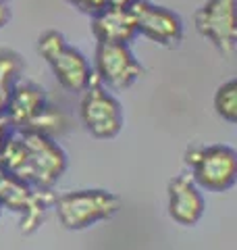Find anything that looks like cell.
<instances>
[{
	"label": "cell",
	"mask_w": 237,
	"mask_h": 250,
	"mask_svg": "<svg viewBox=\"0 0 237 250\" xmlns=\"http://www.w3.org/2000/svg\"><path fill=\"white\" fill-rule=\"evenodd\" d=\"M185 163L192 167V179L208 192H227L237 179V154L233 148L217 144L194 148L185 152Z\"/></svg>",
	"instance_id": "277c9868"
},
{
	"label": "cell",
	"mask_w": 237,
	"mask_h": 250,
	"mask_svg": "<svg viewBox=\"0 0 237 250\" xmlns=\"http://www.w3.org/2000/svg\"><path fill=\"white\" fill-rule=\"evenodd\" d=\"M94 75L113 90H127L144 75V67L131 54L129 44L98 42Z\"/></svg>",
	"instance_id": "ba28073f"
},
{
	"label": "cell",
	"mask_w": 237,
	"mask_h": 250,
	"mask_svg": "<svg viewBox=\"0 0 237 250\" xmlns=\"http://www.w3.org/2000/svg\"><path fill=\"white\" fill-rule=\"evenodd\" d=\"M215 108L227 123H237V80H229L217 90Z\"/></svg>",
	"instance_id": "5bb4252c"
},
{
	"label": "cell",
	"mask_w": 237,
	"mask_h": 250,
	"mask_svg": "<svg viewBox=\"0 0 237 250\" xmlns=\"http://www.w3.org/2000/svg\"><path fill=\"white\" fill-rule=\"evenodd\" d=\"M204 202L200 188L192 177L179 175L169 184V215L179 225H196L204 215Z\"/></svg>",
	"instance_id": "30bf717a"
},
{
	"label": "cell",
	"mask_w": 237,
	"mask_h": 250,
	"mask_svg": "<svg viewBox=\"0 0 237 250\" xmlns=\"http://www.w3.org/2000/svg\"><path fill=\"white\" fill-rule=\"evenodd\" d=\"M0 205L21 213V229L23 233H31L40 228L48 207L54 205V196L50 190L31 188L4 171L0 175Z\"/></svg>",
	"instance_id": "8992f818"
},
{
	"label": "cell",
	"mask_w": 237,
	"mask_h": 250,
	"mask_svg": "<svg viewBox=\"0 0 237 250\" xmlns=\"http://www.w3.org/2000/svg\"><path fill=\"white\" fill-rule=\"evenodd\" d=\"M67 2H71L73 6H77L81 13H88V15H98L102 13L108 6V0H67Z\"/></svg>",
	"instance_id": "9a60e30c"
},
{
	"label": "cell",
	"mask_w": 237,
	"mask_h": 250,
	"mask_svg": "<svg viewBox=\"0 0 237 250\" xmlns=\"http://www.w3.org/2000/svg\"><path fill=\"white\" fill-rule=\"evenodd\" d=\"M38 52L50 65L54 77L69 92H83L92 80V67L79 50L71 48L59 31H44L38 40Z\"/></svg>",
	"instance_id": "3957f363"
},
{
	"label": "cell",
	"mask_w": 237,
	"mask_h": 250,
	"mask_svg": "<svg viewBox=\"0 0 237 250\" xmlns=\"http://www.w3.org/2000/svg\"><path fill=\"white\" fill-rule=\"evenodd\" d=\"M81 121L92 136L100 140L115 138L123 127V111L118 100L106 90L96 75H92L88 88L83 90Z\"/></svg>",
	"instance_id": "5b68a950"
},
{
	"label": "cell",
	"mask_w": 237,
	"mask_h": 250,
	"mask_svg": "<svg viewBox=\"0 0 237 250\" xmlns=\"http://www.w3.org/2000/svg\"><path fill=\"white\" fill-rule=\"evenodd\" d=\"M9 19H11V9L0 0V27H4L9 23Z\"/></svg>",
	"instance_id": "2e32d148"
},
{
	"label": "cell",
	"mask_w": 237,
	"mask_h": 250,
	"mask_svg": "<svg viewBox=\"0 0 237 250\" xmlns=\"http://www.w3.org/2000/svg\"><path fill=\"white\" fill-rule=\"evenodd\" d=\"M44 108H46V96L42 88H38L34 83L15 82L9 94V100H6L4 115L13 127L23 131L31 127V123L38 119Z\"/></svg>",
	"instance_id": "8fae6325"
},
{
	"label": "cell",
	"mask_w": 237,
	"mask_h": 250,
	"mask_svg": "<svg viewBox=\"0 0 237 250\" xmlns=\"http://www.w3.org/2000/svg\"><path fill=\"white\" fill-rule=\"evenodd\" d=\"M138 0H108V6H115V9H129L131 4H136Z\"/></svg>",
	"instance_id": "e0dca14e"
},
{
	"label": "cell",
	"mask_w": 237,
	"mask_h": 250,
	"mask_svg": "<svg viewBox=\"0 0 237 250\" xmlns=\"http://www.w3.org/2000/svg\"><path fill=\"white\" fill-rule=\"evenodd\" d=\"M94 36L98 42H123L129 44L133 38L138 36L136 19L129 9H115V6H106L102 13L94 15L92 21Z\"/></svg>",
	"instance_id": "7c38bea8"
},
{
	"label": "cell",
	"mask_w": 237,
	"mask_h": 250,
	"mask_svg": "<svg viewBox=\"0 0 237 250\" xmlns=\"http://www.w3.org/2000/svg\"><path fill=\"white\" fill-rule=\"evenodd\" d=\"M54 208L62 228L77 231L117 215L121 198L108 190H75L54 196Z\"/></svg>",
	"instance_id": "7a4b0ae2"
},
{
	"label": "cell",
	"mask_w": 237,
	"mask_h": 250,
	"mask_svg": "<svg viewBox=\"0 0 237 250\" xmlns=\"http://www.w3.org/2000/svg\"><path fill=\"white\" fill-rule=\"evenodd\" d=\"M21 71L19 57L13 52H0V113H4L6 100L15 85V77Z\"/></svg>",
	"instance_id": "4fadbf2b"
},
{
	"label": "cell",
	"mask_w": 237,
	"mask_h": 250,
	"mask_svg": "<svg viewBox=\"0 0 237 250\" xmlns=\"http://www.w3.org/2000/svg\"><path fill=\"white\" fill-rule=\"evenodd\" d=\"M0 208H2V205H0Z\"/></svg>",
	"instance_id": "ac0fdd59"
},
{
	"label": "cell",
	"mask_w": 237,
	"mask_h": 250,
	"mask_svg": "<svg viewBox=\"0 0 237 250\" xmlns=\"http://www.w3.org/2000/svg\"><path fill=\"white\" fill-rule=\"evenodd\" d=\"M0 167L31 188L50 190L65 173L67 154L50 136L23 129L2 146Z\"/></svg>",
	"instance_id": "6da1fadb"
},
{
	"label": "cell",
	"mask_w": 237,
	"mask_h": 250,
	"mask_svg": "<svg viewBox=\"0 0 237 250\" xmlns=\"http://www.w3.org/2000/svg\"><path fill=\"white\" fill-rule=\"evenodd\" d=\"M194 25L198 34L210 40L217 48L233 57L237 48V19L235 0H208L196 11Z\"/></svg>",
	"instance_id": "52a82bcc"
},
{
	"label": "cell",
	"mask_w": 237,
	"mask_h": 250,
	"mask_svg": "<svg viewBox=\"0 0 237 250\" xmlns=\"http://www.w3.org/2000/svg\"><path fill=\"white\" fill-rule=\"evenodd\" d=\"M129 11L136 19L138 34L146 36L148 40L160 44L164 48L179 46L181 36H183V25L173 11L152 4L148 0H138L136 4L129 6Z\"/></svg>",
	"instance_id": "9c48e42d"
}]
</instances>
